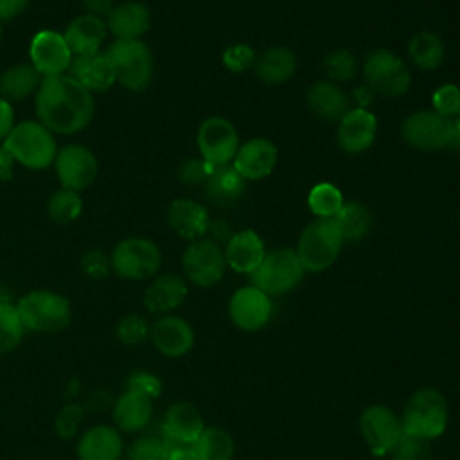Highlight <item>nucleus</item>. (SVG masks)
Listing matches in <instances>:
<instances>
[{
    "label": "nucleus",
    "instance_id": "nucleus-1",
    "mask_svg": "<svg viewBox=\"0 0 460 460\" xmlns=\"http://www.w3.org/2000/svg\"><path fill=\"white\" fill-rule=\"evenodd\" d=\"M36 120L54 135H75L95 115V97L70 74L43 77L34 95Z\"/></svg>",
    "mask_w": 460,
    "mask_h": 460
},
{
    "label": "nucleus",
    "instance_id": "nucleus-2",
    "mask_svg": "<svg viewBox=\"0 0 460 460\" xmlns=\"http://www.w3.org/2000/svg\"><path fill=\"white\" fill-rule=\"evenodd\" d=\"M402 431L428 442L442 437L449 426L447 397L435 386H420L410 394L401 411Z\"/></svg>",
    "mask_w": 460,
    "mask_h": 460
},
{
    "label": "nucleus",
    "instance_id": "nucleus-3",
    "mask_svg": "<svg viewBox=\"0 0 460 460\" xmlns=\"http://www.w3.org/2000/svg\"><path fill=\"white\" fill-rule=\"evenodd\" d=\"M14 164L29 171H43L54 164L56 135L38 120H20L2 142Z\"/></svg>",
    "mask_w": 460,
    "mask_h": 460
},
{
    "label": "nucleus",
    "instance_id": "nucleus-4",
    "mask_svg": "<svg viewBox=\"0 0 460 460\" xmlns=\"http://www.w3.org/2000/svg\"><path fill=\"white\" fill-rule=\"evenodd\" d=\"M25 331L59 332L72 322L70 300L52 289H32L14 304Z\"/></svg>",
    "mask_w": 460,
    "mask_h": 460
},
{
    "label": "nucleus",
    "instance_id": "nucleus-5",
    "mask_svg": "<svg viewBox=\"0 0 460 460\" xmlns=\"http://www.w3.org/2000/svg\"><path fill=\"white\" fill-rule=\"evenodd\" d=\"M115 81L129 92H144L155 75L151 49L142 40H113L104 50Z\"/></svg>",
    "mask_w": 460,
    "mask_h": 460
},
{
    "label": "nucleus",
    "instance_id": "nucleus-6",
    "mask_svg": "<svg viewBox=\"0 0 460 460\" xmlns=\"http://www.w3.org/2000/svg\"><path fill=\"white\" fill-rule=\"evenodd\" d=\"M111 271L124 280H149L158 275L162 268V250L160 246L142 235H131L120 239L111 253Z\"/></svg>",
    "mask_w": 460,
    "mask_h": 460
},
{
    "label": "nucleus",
    "instance_id": "nucleus-7",
    "mask_svg": "<svg viewBox=\"0 0 460 460\" xmlns=\"http://www.w3.org/2000/svg\"><path fill=\"white\" fill-rule=\"evenodd\" d=\"M343 243L334 221L318 217L302 230L295 252L305 271L322 273L336 262Z\"/></svg>",
    "mask_w": 460,
    "mask_h": 460
},
{
    "label": "nucleus",
    "instance_id": "nucleus-8",
    "mask_svg": "<svg viewBox=\"0 0 460 460\" xmlns=\"http://www.w3.org/2000/svg\"><path fill=\"white\" fill-rule=\"evenodd\" d=\"M402 140L419 151H437L446 147H460V131L453 119L437 111L422 110L408 115L401 124Z\"/></svg>",
    "mask_w": 460,
    "mask_h": 460
},
{
    "label": "nucleus",
    "instance_id": "nucleus-9",
    "mask_svg": "<svg viewBox=\"0 0 460 460\" xmlns=\"http://www.w3.org/2000/svg\"><path fill=\"white\" fill-rule=\"evenodd\" d=\"M305 270L293 248H275L266 252L262 262L250 275L252 286L270 296L291 293L302 282Z\"/></svg>",
    "mask_w": 460,
    "mask_h": 460
},
{
    "label": "nucleus",
    "instance_id": "nucleus-10",
    "mask_svg": "<svg viewBox=\"0 0 460 460\" xmlns=\"http://www.w3.org/2000/svg\"><path fill=\"white\" fill-rule=\"evenodd\" d=\"M359 435L376 458H385L402 438L401 415L383 402H372L361 410L358 419Z\"/></svg>",
    "mask_w": 460,
    "mask_h": 460
},
{
    "label": "nucleus",
    "instance_id": "nucleus-11",
    "mask_svg": "<svg viewBox=\"0 0 460 460\" xmlns=\"http://www.w3.org/2000/svg\"><path fill=\"white\" fill-rule=\"evenodd\" d=\"M367 86L385 97H401L411 84V75L404 61L388 49H376L363 63Z\"/></svg>",
    "mask_w": 460,
    "mask_h": 460
},
{
    "label": "nucleus",
    "instance_id": "nucleus-12",
    "mask_svg": "<svg viewBox=\"0 0 460 460\" xmlns=\"http://www.w3.org/2000/svg\"><path fill=\"white\" fill-rule=\"evenodd\" d=\"M181 270L185 280L198 288H212L219 284L226 271L221 244L207 237L190 241L181 253Z\"/></svg>",
    "mask_w": 460,
    "mask_h": 460
},
{
    "label": "nucleus",
    "instance_id": "nucleus-13",
    "mask_svg": "<svg viewBox=\"0 0 460 460\" xmlns=\"http://www.w3.org/2000/svg\"><path fill=\"white\" fill-rule=\"evenodd\" d=\"M52 165L61 187L75 192L88 189L99 174L97 156L83 144H66L59 147Z\"/></svg>",
    "mask_w": 460,
    "mask_h": 460
},
{
    "label": "nucleus",
    "instance_id": "nucleus-14",
    "mask_svg": "<svg viewBox=\"0 0 460 460\" xmlns=\"http://www.w3.org/2000/svg\"><path fill=\"white\" fill-rule=\"evenodd\" d=\"M199 156L212 165H226L239 149V133L225 117L205 119L196 133Z\"/></svg>",
    "mask_w": 460,
    "mask_h": 460
},
{
    "label": "nucleus",
    "instance_id": "nucleus-15",
    "mask_svg": "<svg viewBox=\"0 0 460 460\" xmlns=\"http://www.w3.org/2000/svg\"><path fill=\"white\" fill-rule=\"evenodd\" d=\"M228 316L234 327L243 332H257L264 329L273 316L271 296L255 286L235 289L228 300Z\"/></svg>",
    "mask_w": 460,
    "mask_h": 460
},
{
    "label": "nucleus",
    "instance_id": "nucleus-16",
    "mask_svg": "<svg viewBox=\"0 0 460 460\" xmlns=\"http://www.w3.org/2000/svg\"><path fill=\"white\" fill-rule=\"evenodd\" d=\"M72 58L63 32L52 29L38 31L29 43V63L41 77L68 74Z\"/></svg>",
    "mask_w": 460,
    "mask_h": 460
},
{
    "label": "nucleus",
    "instance_id": "nucleus-17",
    "mask_svg": "<svg viewBox=\"0 0 460 460\" xmlns=\"http://www.w3.org/2000/svg\"><path fill=\"white\" fill-rule=\"evenodd\" d=\"M149 340L153 347L165 358H183L196 345V332L192 325L178 314L158 316L151 323Z\"/></svg>",
    "mask_w": 460,
    "mask_h": 460
},
{
    "label": "nucleus",
    "instance_id": "nucleus-18",
    "mask_svg": "<svg viewBox=\"0 0 460 460\" xmlns=\"http://www.w3.org/2000/svg\"><path fill=\"white\" fill-rule=\"evenodd\" d=\"M377 119L365 108H350L338 124V146L349 155H361L374 144Z\"/></svg>",
    "mask_w": 460,
    "mask_h": 460
},
{
    "label": "nucleus",
    "instance_id": "nucleus-19",
    "mask_svg": "<svg viewBox=\"0 0 460 460\" xmlns=\"http://www.w3.org/2000/svg\"><path fill=\"white\" fill-rule=\"evenodd\" d=\"M279 160L277 146L262 137H255L239 146L234 156V167L244 180H262L271 174Z\"/></svg>",
    "mask_w": 460,
    "mask_h": 460
},
{
    "label": "nucleus",
    "instance_id": "nucleus-20",
    "mask_svg": "<svg viewBox=\"0 0 460 460\" xmlns=\"http://www.w3.org/2000/svg\"><path fill=\"white\" fill-rule=\"evenodd\" d=\"M189 295V286L185 277L176 273H160L151 279L144 291V307L151 314H171L176 311Z\"/></svg>",
    "mask_w": 460,
    "mask_h": 460
},
{
    "label": "nucleus",
    "instance_id": "nucleus-21",
    "mask_svg": "<svg viewBox=\"0 0 460 460\" xmlns=\"http://www.w3.org/2000/svg\"><path fill=\"white\" fill-rule=\"evenodd\" d=\"M169 228L187 241H198L208 234L210 217L207 208L189 198H176L165 210Z\"/></svg>",
    "mask_w": 460,
    "mask_h": 460
},
{
    "label": "nucleus",
    "instance_id": "nucleus-22",
    "mask_svg": "<svg viewBox=\"0 0 460 460\" xmlns=\"http://www.w3.org/2000/svg\"><path fill=\"white\" fill-rule=\"evenodd\" d=\"M201 411L190 401H176L167 406L162 422V437L165 440L194 444L205 429Z\"/></svg>",
    "mask_w": 460,
    "mask_h": 460
},
{
    "label": "nucleus",
    "instance_id": "nucleus-23",
    "mask_svg": "<svg viewBox=\"0 0 460 460\" xmlns=\"http://www.w3.org/2000/svg\"><path fill=\"white\" fill-rule=\"evenodd\" d=\"M122 453V435L110 424H95L88 428L75 444L77 460H120Z\"/></svg>",
    "mask_w": 460,
    "mask_h": 460
},
{
    "label": "nucleus",
    "instance_id": "nucleus-24",
    "mask_svg": "<svg viewBox=\"0 0 460 460\" xmlns=\"http://www.w3.org/2000/svg\"><path fill=\"white\" fill-rule=\"evenodd\" d=\"M223 252L226 268L244 275H252L266 255L262 237L255 230H241L232 234Z\"/></svg>",
    "mask_w": 460,
    "mask_h": 460
},
{
    "label": "nucleus",
    "instance_id": "nucleus-25",
    "mask_svg": "<svg viewBox=\"0 0 460 460\" xmlns=\"http://www.w3.org/2000/svg\"><path fill=\"white\" fill-rule=\"evenodd\" d=\"M153 417V399L126 388L113 402L111 419L115 428L126 433H137L147 428Z\"/></svg>",
    "mask_w": 460,
    "mask_h": 460
},
{
    "label": "nucleus",
    "instance_id": "nucleus-26",
    "mask_svg": "<svg viewBox=\"0 0 460 460\" xmlns=\"http://www.w3.org/2000/svg\"><path fill=\"white\" fill-rule=\"evenodd\" d=\"M68 74L75 81H79L86 90H90L92 93L108 92L117 83L113 68H111L104 50H99L93 54L74 56Z\"/></svg>",
    "mask_w": 460,
    "mask_h": 460
},
{
    "label": "nucleus",
    "instance_id": "nucleus-27",
    "mask_svg": "<svg viewBox=\"0 0 460 460\" xmlns=\"http://www.w3.org/2000/svg\"><path fill=\"white\" fill-rule=\"evenodd\" d=\"M106 27L115 40H142L151 27V13L146 4L129 0L113 7Z\"/></svg>",
    "mask_w": 460,
    "mask_h": 460
},
{
    "label": "nucleus",
    "instance_id": "nucleus-28",
    "mask_svg": "<svg viewBox=\"0 0 460 460\" xmlns=\"http://www.w3.org/2000/svg\"><path fill=\"white\" fill-rule=\"evenodd\" d=\"M63 36L72 56L99 52L108 36L106 20L83 13L66 25Z\"/></svg>",
    "mask_w": 460,
    "mask_h": 460
},
{
    "label": "nucleus",
    "instance_id": "nucleus-29",
    "mask_svg": "<svg viewBox=\"0 0 460 460\" xmlns=\"http://www.w3.org/2000/svg\"><path fill=\"white\" fill-rule=\"evenodd\" d=\"M307 104L318 119L327 122H340V119L350 110L347 93L336 83L327 79L316 81L309 86Z\"/></svg>",
    "mask_w": 460,
    "mask_h": 460
},
{
    "label": "nucleus",
    "instance_id": "nucleus-30",
    "mask_svg": "<svg viewBox=\"0 0 460 460\" xmlns=\"http://www.w3.org/2000/svg\"><path fill=\"white\" fill-rule=\"evenodd\" d=\"M205 185V196L212 205L225 207L235 203L244 189L246 180L237 172L234 165H216L208 174Z\"/></svg>",
    "mask_w": 460,
    "mask_h": 460
},
{
    "label": "nucleus",
    "instance_id": "nucleus-31",
    "mask_svg": "<svg viewBox=\"0 0 460 460\" xmlns=\"http://www.w3.org/2000/svg\"><path fill=\"white\" fill-rule=\"evenodd\" d=\"M40 72L31 63H16L0 74V97L13 102L34 97L41 84Z\"/></svg>",
    "mask_w": 460,
    "mask_h": 460
},
{
    "label": "nucleus",
    "instance_id": "nucleus-32",
    "mask_svg": "<svg viewBox=\"0 0 460 460\" xmlns=\"http://www.w3.org/2000/svg\"><path fill=\"white\" fill-rule=\"evenodd\" d=\"M255 74L264 84H282L296 70V56L288 47H271L255 58Z\"/></svg>",
    "mask_w": 460,
    "mask_h": 460
},
{
    "label": "nucleus",
    "instance_id": "nucleus-33",
    "mask_svg": "<svg viewBox=\"0 0 460 460\" xmlns=\"http://www.w3.org/2000/svg\"><path fill=\"white\" fill-rule=\"evenodd\" d=\"M196 460H234L235 440L221 426H205L194 442Z\"/></svg>",
    "mask_w": 460,
    "mask_h": 460
},
{
    "label": "nucleus",
    "instance_id": "nucleus-34",
    "mask_svg": "<svg viewBox=\"0 0 460 460\" xmlns=\"http://www.w3.org/2000/svg\"><path fill=\"white\" fill-rule=\"evenodd\" d=\"M332 221L343 241H359L372 228V214L359 201H345Z\"/></svg>",
    "mask_w": 460,
    "mask_h": 460
},
{
    "label": "nucleus",
    "instance_id": "nucleus-35",
    "mask_svg": "<svg viewBox=\"0 0 460 460\" xmlns=\"http://www.w3.org/2000/svg\"><path fill=\"white\" fill-rule=\"evenodd\" d=\"M408 52L413 65L422 70H435L442 65L444 43L435 32L420 31L410 40Z\"/></svg>",
    "mask_w": 460,
    "mask_h": 460
},
{
    "label": "nucleus",
    "instance_id": "nucleus-36",
    "mask_svg": "<svg viewBox=\"0 0 460 460\" xmlns=\"http://www.w3.org/2000/svg\"><path fill=\"white\" fill-rule=\"evenodd\" d=\"M83 207H84V201L81 198V192L61 187L59 190H54L49 196L47 216L56 225H68L81 216Z\"/></svg>",
    "mask_w": 460,
    "mask_h": 460
},
{
    "label": "nucleus",
    "instance_id": "nucleus-37",
    "mask_svg": "<svg viewBox=\"0 0 460 460\" xmlns=\"http://www.w3.org/2000/svg\"><path fill=\"white\" fill-rule=\"evenodd\" d=\"M343 203L345 201L341 190L329 181L316 183L307 196V205L311 212L320 219H332Z\"/></svg>",
    "mask_w": 460,
    "mask_h": 460
},
{
    "label": "nucleus",
    "instance_id": "nucleus-38",
    "mask_svg": "<svg viewBox=\"0 0 460 460\" xmlns=\"http://www.w3.org/2000/svg\"><path fill=\"white\" fill-rule=\"evenodd\" d=\"M25 327L18 316L16 305L0 300V356L13 352L23 340Z\"/></svg>",
    "mask_w": 460,
    "mask_h": 460
},
{
    "label": "nucleus",
    "instance_id": "nucleus-39",
    "mask_svg": "<svg viewBox=\"0 0 460 460\" xmlns=\"http://www.w3.org/2000/svg\"><path fill=\"white\" fill-rule=\"evenodd\" d=\"M149 331H151L149 322L138 313L124 314L115 323V338L126 347H137L144 343L149 338Z\"/></svg>",
    "mask_w": 460,
    "mask_h": 460
},
{
    "label": "nucleus",
    "instance_id": "nucleus-40",
    "mask_svg": "<svg viewBox=\"0 0 460 460\" xmlns=\"http://www.w3.org/2000/svg\"><path fill=\"white\" fill-rule=\"evenodd\" d=\"M323 70L332 81H349L358 72V61L349 49H336L323 58Z\"/></svg>",
    "mask_w": 460,
    "mask_h": 460
},
{
    "label": "nucleus",
    "instance_id": "nucleus-41",
    "mask_svg": "<svg viewBox=\"0 0 460 460\" xmlns=\"http://www.w3.org/2000/svg\"><path fill=\"white\" fill-rule=\"evenodd\" d=\"M84 419V406L81 404H75V402H68L65 404L56 419H54V429H56V435L63 440H68L72 437L77 435L79 431V426Z\"/></svg>",
    "mask_w": 460,
    "mask_h": 460
},
{
    "label": "nucleus",
    "instance_id": "nucleus-42",
    "mask_svg": "<svg viewBox=\"0 0 460 460\" xmlns=\"http://www.w3.org/2000/svg\"><path fill=\"white\" fill-rule=\"evenodd\" d=\"M128 460H164L165 458V440L164 437L144 435L135 438L128 451Z\"/></svg>",
    "mask_w": 460,
    "mask_h": 460
},
{
    "label": "nucleus",
    "instance_id": "nucleus-43",
    "mask_svg": "<svg viewBox=\"0 0 460 460\" xmlns=\"http://www.w3.org/2000/svg\"><path fill=\"white\" fill-rule=\"evenodd\" d=\"M431 442L402 435L397 446L386 456L388 460H431Z\"/></svg>",
    "mask_w": 460,
    "mask_h": 460
},
{
    "label": "nucleus",
    "instance_id": "nucleus-44",
    "mask_svg": "<svg viewBox=\"0 0 460 460\" xmlns=\"http://www.w3.org/2000/svg\"><path fill=\"white\" fill-rule=\"evenodd\" d=\"M433 111H437L442 117L455 119V115L460 111V88L456 84H442L438 86L431 95Z\"/></svg>",
    "mask_w": 460,
    "mask_h": 460
},
{
    "label": "nucleus",
    "instance_id": "nucleus-45",
    "mask_svg": "<svg viewBox=\"0 0 460 460\" xmlns=\"http://www.w3.org/2000/svg\"><path fill=\"white\" fill-rule=\"evenodd\" d=\"M221 61L230 72L241 74L255 65V52L246 43H234L223 50Z\"/></svg>",
    "mask_w": 460,
    "mask_h": 460
},
{
    "label": "nucleus",
    "instance_id": "nucleus-46",
    "mask_svg": "<svg viewBox=\"0 0 460 460\" xmlns=\"http://www.w3.org/2000/svg\"><path fill=\"white\" fill-rule=\"evenodd\" d=\"M216 165L205 162L201 156L199 158H187L180 164L178 167V178L185 185H201L207 181L208 174L212 172Z\"/></svg>",
    "mask_w": 460,
    "mask_h": 460
},
{
    "label": "nucleus",
    "instance_id": "nucleus-47",
    "mask_svg": "<svg viewBox=\"0 0 460 460\" xmlns=\"http://www.w3.org/2000/svg\"><path fill=\"white\" fill-rule=\"evenodd\" d=\"M81 270L83 273L92 279V280H101L104 277H108V273L111 271V261L110 255H106L102 250L93 248L88 250L83 257H81Z\"/></svg>",
    "mask_w": 460,
    "mask_h": 460
},
{
    "label": "nucleus",
    "instance_id": "nucleus-48",
    "mask_svg": "<svg viewBox=\"0 0 460 460\" xmlns=\"http://www.w3.org/2000/svg\"><path fill=\"white\" fill-rule=\"evenodd\" d=\"M126 388L129 390H135V392H140L147 397H151L153 401L156 397H160L162 390H164V383L158 376H155L153 372H147V370H137L133 372L129 377H128V383H126Z\"/></svg>",
    "mask_w": 460,
    "mask_h": 460
},
{
    "label": "nucleus",
    "instance_id": "nucleus-49",
    "mask_svg": "<svg viewBox=\"0 0 460 460\" xmlns=\"http://www.w3.org/2000/svg\"><path fill=\"white\" fill-rule=\"evenodd\" d=\"M164 460H196L194 444L165 440V458Z\"/></svg>",
    "mask_w": 460,
    "mask_h": 460
},
{
    "label": "nucleus",
    "instance_id": "nucleus-50",
    "mask_svg": "<svg viewBox=\"0 0 460 460\" xmlns=\"http://www.w3.org/2000/svg\"><path fill=\"white\" fill-rule=\"evenodd\" d=\"M14 124H16V113L13 104L0 97V144L7 138Z\"/></svg>",
    "mask_w": 460,
    "mask_h": 460
},
{
    "label": "nucleus",
    "instance_id": "nucleus-51",
    "mask_svg": "<svg viewBox=\"0 0 460 460\" xmlns=\"http://www.w3.org/2000/svg\"><path fill=\"white\" fill-rule=\"evenodd\" d=\"M31 0H0V22H9L18 18Z\"/></svg>",
    "mask_w": 460,
    "mask_h": 460
},
{
    "label": "nucleus",
    "instance_id": "nucleus-52",
    "mask_svg": "<svg viewBox=\"0 0 460 460\" xmlns=\"http://www.w3.org/2000/svg\"><path fill=\"white\" fill-rule=\"evenodd\" d=\"M83 7L86 14L106 20L115 7V0H83Z\"/></svg>",
    "mask_w": 460,
    "mask_h": 460
},
{
    "label": "nucleus",
    "instance_id": "nucleus-53",
    "mask_svg": "<svg viewBox=\"0 0 460 460\" xmlns=\"http://www.w3.org/2000/svg\"><path fill=\"white\" fill-rule=\"evenodd\" d=\"M14 174V160L9 151L0 144V183H7Z\"/></svg>",
    "mask_w": 460,
    "mask_h": 460
},
{
    "label": "nucleus",
    "instance_id": "nucleus-54",
    "mask_svg": "<svg viewBox=\"0 0 460 460\" xmlns=\"http://www.w3.org/2000/svg\"><path fill=\"white\" fill-rule=\"evenodd\" d=\"M208 232H210V234H212V237H214L212 241H216L217 244H219V243H225V244H226V241L232 237V230H230L228 223H226V221H223V219L210 223Z\"/></svg>",
    "mask_w": 460,
    "mask_h": 460
},
{
    "label": "nucleus",
    "instance_id": "nucleus-55",
    "mask_svg": "<svg viewBox=\"0 0 460 460\" xmlns=\"http://www.w3.org/2000/svg\"><path fill=\"white\" fill-rule=\"evenodd\" d=\"M374 90L370 88V86H367V84H363V86H358L356 90H354V101H356V108H365L367 110V106L372 102V99H374Z\"/></svg>",
    "mask_w": 460,
    "mask_h": 460
},
{
    "label": "nucleus",
    "instance_id": "nucleus-56",
    "mask_svg": "<svg viewBox=\"0 0 460 460\" xmlns=\"http://www.w3.org/2000/svg\"><path fill=\"white\" fill-rule=\"evenodd\" d=\"M453 122H455V126H456V129L460 131V111L455 115V119H453Z\"/></svg>",
    "mask_w": 460,
    "mask_h": 460
},
{
    "label": "nucleus",
    "instance_id": "nucleus-57",
    "mask_svg": "<svg viewBox=\"0 0 460 460\" xmlns=\"http://www.w3.org/2000/svg\"><path fill=\"white\" fill-rule=\"evenodd\" d=\"M2 34H4V29H2V22H0V43H2Z\"/></svg>",
    "mask_w": 460,
    "mask_h": 460
}]
</instances>
